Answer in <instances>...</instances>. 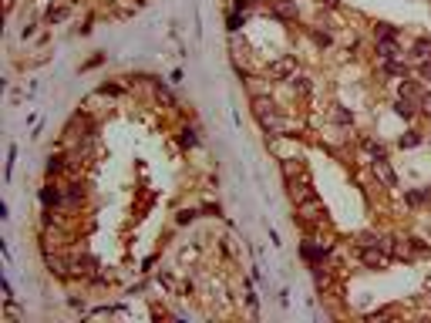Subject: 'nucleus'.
Listing matches in <instances>:
<instances>
[{
    "label": "nucleus",
    "mask_w": 431,
    "mask_h": 323,
    "mask_svg": "<svg viewBox=\"0 0 431 323\" xmlns=\"http://www.w3.org/2000/svg\"><path fill=\"white\" fill-rule=\"evenodd\" d=\"M401 98H421V88H418V84H414V81H404V84H401Z\"/></svg>",
    "instance_id": "nucleus-15"
},
{
    "label": "nucleus",
    "mask_w": 431,
    "mask_h": 323,
    "mask_svg": "<svg viewBox=\"0 0 431 323\" xmlns=\"http://www.w3.org/2000/svg\"><path fill=\"white\" fill-rule=\"evenodd\" d=\"M374 37L377 40H397V27L394 24H374Z\"/></svg>",
    "instance_id": "nucleus-7"
},
{
    "label": "nucleus",
    "mask_w": 431,
    "mask_h": 323,
    "mask_svg": "<svg viewBox=\"0 0 431 323\" xmlns=\"http://www.w3.org/2000/svg\"><path fill=\"white\" fill-rule=\"evenodd\" d=\"M374 172L384 179V182H388V185H391V189L397 185V175H394V169L388 165V158H374Z\"/></svg>",
    "instance_id": "nucleus-3"
},
{
    "label": "nucleus",
    "mask_w": 431,
    "mask_h": 323,
    "mask_svg": "<svg viewBox=\"0 0 431 323\" xmlns=\"http://www.w3.org/2000/svg\"><path fill=\"white\" fill-rule=\"evenodd\" d=\"M397 145L401 148H414V145H421V132H404L397 138Z\"/></svg>",
    "instance_id": "nucleus-14"
},
{
    "label": "nucleus",
    "mask_w": 431,
    "mask_h": 323,
    "mask_svg": "<svg viewBox=\"0 0 431 323\" xmlns=\"http://www.w3.org/2000/svg\"><path fill=\"white\" fill-rule=\"evenodd\" d=\"M377 54H381V61H394V57L401 54L397 40H377Z\"/></svg>",
    "instance_id": "nucleus-4"
},
{
    "label": "nucleus",
    "mask_w": 431,
    "mask_h": 323,
    "mask_svg": "<svg viewBox=\"0 0 431 323\" xmlns=\"http://www.w3.org/2000/svg\"><path fill=\"white\" fill-rule=\"evenodd\" d=\"M418 74L425 77V81H431V57H425V61H421V68H418Z\"/></svg>",
    "instance_id": "nucleus-18"
},
{
    "label": "nucleus",
    "mask_w": 431,
    "mask_h": 323,
    "mask_svg": "<svg viewBox=\"0 0 431 323\" xmlns=\"http://www.w3.org/2000/svg\"><path fill=\"white\" fill-rule=\"evenodd\" d=\"M327 252H330V249L323 246V243H303V246H300V256L307 259V263H320Z\"/></svg>",
    "instance_id": "nucleus-2"
},
{
    "label": "nucleus",
    "mask_w": 431,
    "mask_h": 323,
    "mask_svg": "<svg viewBox=\"0 0 431 323\" xmlns=\"http://www.w3.org/2000/svg\"><path fill=\"white\" fill-rule=\"evenodd\" d=\"M270 108H273V101H270V98H253V111L260 114L263 121H266V111H270ZM273 114V111H270Z\"/></svg>",
    "instance_id": "nucleus-13"
},
{
    "label": "nucleus",
    "mask_w": 431,
    "mask_h": 323,
    "mask_svg": "<svg viewBox=\"0 0 431 323\" xmlns=\"http://www.w3.org/2000/svg\"><path fill=\"white\" fill-rule=\"evenodd\" d=\"M57 169H61V158H51V162H47V175H54Z\"/></svg>",
    "instance_id": "nucleus-25"
},
{
    "label": "nucleus",
    "mask_w": 431,
    "mask_h": 323,
    "mask_svg": "<svg viewBox=\"0 0 431 323\" xmlns=\"http://www.w3.org/2000/svg\"><path fill=\"white\" fill-rule=\"evenodd\" d=\"M320 3H323V7H337L340 0H320Z\"/></svg>",
    "instance_id": "nucleus-27"
},
{
    "label": "nucleus",
    "mask_w": 431,
    "mask_h": 323,
    "mask_svg": "<svg viewBox=\"0 0 431 323\" xmlns=\"http://www.w3.org/2000/svg\"><path fill=\"white\" fill-rule=\"evenodd\" d=\"M421 108H425V111L431 114V95H425V98H421Z\"/></svg>",
    "instance_id": "nucleus-26"
},
{
    "label": "nucleus",
    "mask_w": 431,
    "mask_h": 323,
    "mask_svg": "<svg viewBox=\"0 0 431 323\" xmlns=\"http://www.w3.org/2000/svg\"><path fill=\"white\" fill-rule=\"evenodd\" d=\"M394 111L401 114V118H414V101L411 98H397V101H394Z\"/></svg>",
    "instance_id": "nucleus-11"
},
{
    "label": "nucleus",
    "mask_w": 431,
    "mask_h": 323,
    "mask_svg": "<svg viewBox=\"0 0 431 323\" xmlns=\"http://www.w3.org/2000/svg\"><path fill=\"white\" fill-rule=\"evenodd\" d=\"M155 91H158V98H162V101H165V105H175V101H172V95H169V91H165V84H158V88H155Z\"/></svg>",
    "instance_id": "nucleus-21"
},
{
    "label": "nucleus",
    "mask_w": 431,
    "mask_h": 323,
    "mask_svg": "<svg viewBox=\"0 0 431 323\" xmlns=\"http://www.w3.org/2000/svg\"><path fill=\"white\" fill-rule=\"evenodd\" d=\"M334 118H337V121H340V125H347V121H351V114H347V111H344V108H337V111H334Z\"/></svg>",
    "instance_id": "nucleus-24"
},
{
    "label": "nucleus",
    "mask_w": 431,
    "mask_h": 323,
    "mask_svg": "<svg viewBox=\"0 0 431 323\" xmlns=\"http://www.w3.org/2000/svg\"><path fill=\"white\" fill-rule=\"evenodd\" d=\"M313 40H317L320 47H327V44H330V34H323V31H317V34H313Z\"/></svg>",
    "instance_id": "nucleus-22"
},
{
    "label": "nucleus",
    "mask_w": 431,
    "mask_h": 323,
    "mask_svg": "<svg viewBox=\"0 0 431 323\" xmlns=\"http://www.w3.org/2000/svg\"><path fill=\"white\" fill-rule=\"evenodd\" d=\"M360 256H364V263H367V266H384V263H388V256H384V252H377V249H371V246L360 249Z\"/></svg>",
    "instance_id": "nucleus-5"
},
{
    "label": "nucleus",
    "mask_w": 431,
    "mask_h": 323,
    "mask_svg": "<svg viewBox=\"0 0 431 323\" xmlns=\"http://www.w3.org/2000/svg\"><path fill=\"white\" fill-rule=\"evenodd\" d=\"M293 71H297V61H293V57H280V61H273V64H270V77H276V81L290 77Z\"/></svg>",
    "instance_id": "nucleus-1"
},
{
    "label": "nucleus",
    "mask_w": 431,
    "mask_h": 323,
    "mask_svg": "<svg viewBox=\"0 0 431 323\" xmlns=\"http://www.w3.org/2000/svg\"><path fill=\"white\" fill-rule=\"evenodd\" d=\"M239 27H243V17H239V14H236V10H233V14H229V31H233V34H236V31H239Z\"/></svg>",
    "instance_id": "nucleus-19"
},
{
    "label": "nucleus",
    "mask_w": 431,
    "mask_h": 323,
    "mask_svg": "<svg viewBox=\"0 0 431 323\" xmlns=\"http://www.w3.org/2000/svg\"><path fill=\"white\" fill-rule=\"evenodd\" d=\"M64 199H68V202H71V206H78V202H81V199H84V192L78 189V185H71V189L64 192Z\"/></svg>",
    "instance_id": "nucleus-16"
},
{
    "label": "nucleus",
    "mask_w": 431,
    "mask_h": 323,
    "mask_svg": "<svg viewBox=\"0 0 431 323\" xmlns=\"http://www.w3.org/2000/svg\"><path fill=\"white\" fill-rule=\"evenodd\" d=\"M411 54L421 57V61H425V57H431V37H418L411 44Z\"/></svg>",
    "instance_id": "nucleus-8"
},
{
    "label": "nucleus",
    "mask_w": 431,
    "mask_h": 323,
    "mask_svg": "<svg viewBox=\"0 0 431 323\" xmlns=\"http://www.w3.org/2000/svg\"><path fill=\"white\" fill-rule=\"evenodd\" d=\"M273 14L283 17V20H293V17H297V3H293V0H280V3L273 7Z\"/></svg>",
    "instance_id": "nucleus-6"
},
{
    "label": "nucleus",
    "mask_w": 431,
    "mask_h": 323,
    "mask_svg": "<svg viewBox=\"0 0 431 323\" xmlns=\"http://www.w3.org/2000/svg\"><path fill=\"white\" fill-rule=\"evenodd\" d=\"M192 219H196V212H192V209H182L179 215H175V222H179V226H186V222H192Z\"/></svg>",
    "instance_id": "nucleus-17"
},
{
    "label": "nucleus",
    "mask_w": 431,
    "mask_h": 323,
    "mask_svg": "<svg viewBox=\"0 0 431 323\" xmlns=\"http://www.w3.org/2000/svg\"><path fill=\"white\" fill-rule=\"evenodd\" d=\"M196 142H199V138H196V132H192V128H186V132H182V145H189V148H192Z\"/></svg>",
    "instance_id": "nucleus-20"
},
{
    "label": "nucleus",
    "mask_w": 431,
    "mask_h": 323,
    "mask_svg": "<svg viewBox=\"0 0 431 323\" xmlns=\"http://www.w3.org/2000/svg\"><path fill=\"white\" fill-rule=\"evenodd\" d=\"M431 199V189H414V192H404V202L408 206H421V202H428Z\"/></svg>",
    "instance_id": "nucleus-10"
},
{
    "label": "nucleus",
    "mask_w": 431,
    "mask_h": 323,
    "mask_svg": "<svg viewBox=\"0 0 431 323\" xmlns=\"http://www.w3.org/2000/svg\"><path fill=\"white\" fill-rule=\"evenodd\" d=\"M404 71H408V68H404V64H401L397 57H394V61H384V74H391V77H404Z\"/></svg>",
    "instance_id": "nucleus-12"
},
{
    "label": "nucleus",
    "mask_w": 431,
    "mask_h": 323,
    "mask_svg": "<svg viewBox=\"0 0 431 323\" xmlns=\"http://www.w3.org/2000/svg\"><path fill=\"white\" fill-rule=\"evenodd\" d=\"M40 202H44L47 209H51V206H57V202H61V192H57V185H44V189H40Z\"/></svg>",
    "instance_id": "nucleus-9"
},
{
    "label": "nucleus",
    "mask_w": 431,
    "mask_h": 323,
    "mask_svg": "<svg viewBox=\"0 0 431 323\" xmlns=\"http://www.w3.org/2000/svg\"><path fill=\"white\" fill-rule=\"evenodd\" d=\"M310 84H307V77H293V91H307Z\"/></svg>",
    "instance_id": "nucleus-23"
}]
</instances>
